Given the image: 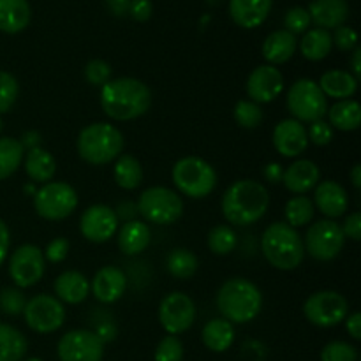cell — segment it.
Masks as SVG:
<instances>
[{
    "mask_svg": "<svg viewBox=\"0 0 361 361\" xmlns=\"http://www.w3.org/2000/svg\"><path fill=\"white\" fill-rule=\"evenodd\" d=\"M118 217L108 204H92L81 214L80 231L92 243H106L118 231Z\"/></svg>",
    "mask_w": 361,
    "mask_h": 361,
    "instance_id": "obj_16",
    "label": "cell"
},
{
    "mask_svg": "<svg viewBox=\"0 0 361 361\" xmlns=\"http://www.w3.org/2000/svg\"><path fill=\"white\" fill-rule=\"evenodd\" d=\"M314 208L319 210L326 219L335 221L337 217L348 212L349 208V196L348 190L334 180H324L319 182L314 189Z\"/></svg>",
    "mask_w": 361,
    "mask_h": 361,
    "instance_id": "obj_19",
    "label": "cell"
},
{
    "mask_svg": "<svg viewBox=\"0 0 361 361\" xmlns=\"http://www.w3.org/2000/svg\"><path fill=\"white\" fill-rule=\"evenodd\" d=\"M261 250L264 259L282 271L296 270L305 257L303 238L286 222H271L264 229L261 236Z\"/></svg>",
    "mask_w": 361,
    "mask_h": 361,
    "instance_id": "obj_4",
    "label": "cell"
},
{
    "mask_svg": "<svg viewBox=\"0 0 361 361\" xmlns=\"http://www.w3.org/2000/svg\"><path fill=\"white\" fill-rule=\"evenodd\" d=\"M123 134L108 122H95L78 134L76 148L80 157L92 166H104L116 161L123 152Z\"/></svg>",
    "mask_w": 361,
    "mask_h": 361,
    "instance_id": "obj_5",
    "label": "cell"
},
{
    "mask_svg": "<svg viewBox=\"0 0 361 361\" xmlns=\"http://www.w3.org/2000/svg\"><path fill=\"white\" fill-rule=\"evenodd\" d=\"M9 247H11V231L7 228L6 222L0 219V267L6 263L7 256H9Z\"/></svg>",
    "mask_w": 361,
    "mask_h": 361,
    "instance_id": "obj_52",
    "label": "cell"
},
{
    "mask_svg": "<svg viewBox=\"0 0 361 361\" xmlns=\"http://www.w3.org/2000/svg\"><path fill=\"white\" fill-rule=\"evenodd\" d=\"M2 129H4V122H2V116H0V133H2Z\"/></svg>",
    "mask_w": 361,
    "mask_h": 361,
    "instance_id": "obj_61",
    "label": "cell"
},
{
    "mask_svg": "<svg viewBox=\"0 0 361 361\" xmlns=\"http://www.w3.org/2000/svg\"><path fill=\"white\" fill-rule=\"evenodd\" d=\"M319 182L321 169L310 159H298V161L291 162L284 169V176H282V183L286 189L296 196H305L307 192L316 189Z\"/></svg>",
    "mask_w": 361,
    "mask_h": 361,
    "instance_id": "obj_21",
    "label": "cell"
},
{
    "mask_svg": "<svg viewBox=\"0 0 361 361\" xmlns=\"http://www.w3.org/2000/svg\"><path fill=\"white\" fill-rule=\"evenodd\" d=\"M46 259L37 245L25 243L9 257V277L18 289H28L44 277Z\"/></svg>",
    "mask_w": 361,
    "mask_h": 361,
    "instance_id": "obj_14",
    "label": "cell"
},
{
    "mask_svg": "<svg viewBox=\"0 0 361 361\" xmlns=\"http://www.w3.org/2000/svg\"><path fill=\"white\" fill-rule=\"evenodd\" d=\"M307 136H309V143H314L316 147H326L334 140V129L326 120H316L307 129Z\"/></svg>",
    "mask_w": 361,
    "mask_h": 361,
    "instance_id": "obj_46",
    "label": "cell"
},
{
    "mask_svg": "<svg viewBox=\"0 0 361 361\" xmlns=\"http://www.w3.org/2000/svg\"><path fill=\"white\" fill-rule=\"evenodd\" d=\"M104 345L94 330L78 328L60 337L56 355L60 361H102Z\"/></svg>",
    "mask_w": 361,
    "mask_h": 361,
    "instance_id": "obj_15",
    "label": "cell"
},
{
    "mask_svg": "<svg viewBox=\"0 0 361 361\" xmlns=\"http://www.w3.org/2000/svg\"><path fill=\"white\" fill-rule=\"evenodd\" d=\"M20 143H21V147H23L25 152L32 150V148L41 147V134H39L37 130H27V133L21 134Z\"/></svg>",
    "mask_w": 361,
    "mask_h": 361,
    "instance_id": "obj_56",
    "label": "cell"
},
{
    "mask_svg": "<svg viewBox=\"0 0 361 361\" xmlns=\"http://www.w3.org/2000/svg\"><path fill=\"white\" fill-rule=\"evenodd\" d=\"M127 289V277L118 267H102L90 281V293L101 303H115Z\"/></svg>",
    "mask_w": 361,
    "mask_h": 361,
    "instance_id": "obj_20",
    "label": "cell"
},
{
    "mask_svg": "<svg viewBox=\"0 0 361 361\" xmlns=\"http://www.w3.org/2000/svg\"><path fill=\"white\" fill-rule=\"evenodd\" d=\"M298 48L296 35H293L288 30H275L264 39L263 42V56L268 62V66H282L289 62Z\"/></svg>",
    "mask_w": 361,
    "mask_h": 361,
    "instance_id": "obj_26",
    "label": "cell"
},
{
    "mask_svg": "<svg viewBox=\"0 0 361 361\" xmlns=\"http://www.w3.org/2000/svg\"><path fill=\"white\" fill-rule=\"evenodd\" d=\"M56 298L67 305H80L90 295V281L78 270L62 271L55 279Z\"/></svg>",
    "mask_w": 361,
    "mask_h": 361,
    "instance_id": "obj_24",
    "label": "cell"
},
{
    "mask_svg": "<svg viewBox=\"0 0 361 361\" xmlns=\"http://www.w3.org/2000/svg\"><path fill=\"white\" fill-rule=\"evenodd\" d=\"M300 51L310 62H319L330 55L331 48H334V41H331V34L323 28H312L303 34L302 41H300Z\"/></svg>",
    "mask_w": 361,
    "mask_h": 361,
    "instance_id": "obj_33",
    "label": "cell"
},
{
    "mask_svg": "<svg viewBox=\"0 0 361 361\" xmlns=\"http://www.w3.org/2000/svg\"><path fill=\"white\" fill-rule=\"evenodd\" d=\"M85 80L92 87L102 88L109 80H111V66L101 59H94L85 66Z\"/></svg>",
    "mask_w": 361,
    "mask_h": 361,
    "instance_id": "obj_44",
    "label": "cell"
},
{
    "mask_svg": "<svg viewBox=\"0 0 361 361\" xmlns=\"http://www.w3.org/2000/svg\"><path fill=\"white\" fill-rule=\"evenodd\" d=\"M23 168L28 178L32 180V183H42L44 185V183L51 182L53 176H55L56 162L55 157L48 150L37 147L25 152Z\"/></svg>",
    "mask_w": 361,
    "mask_h": 361,
    "instance_id": "obj_27",
    "label": "cell"
},
{
    "mask_svg": "<svg viewBox=\"0 0 361 361\" xmlns=\"http://www.w3.org/2000/svg\"><path fill=\"white\" fill-rule=\"evenodd\" d=\"M196 303L189 295L173 291L159 303V323L168 335L185 334L196 321Z\"/></svg>",
    "mask_w": 361,
    "mask_h": 361,
    "instance_id": "obj_13",
    "label": "cell"
},
{
    "mask_svg": "<svg viewBox=\"0 0 361 361\" xmlns=\"http://www.w3.org/2000/svg\"><path fill=\"white\" fill-rule=\"evenodd\" d=\"M303 314L314 326L334 328L349 316V302L342 293L324 289L316 291L303 303Z\"/></svg>",
    "mask_w": 361,
    "mask_h": 361,
    "instance_id": "obj_10",
    "label": "cell"
},
{
    "mask_svg": "<svg viewBox=\"0 0 361 361\" xmlns=\"http://www.w3.org/2000/svg\"><path fill=\"white\" fill-rule=\"evenodd\" d=\"M78 208V192L66 182H48L35 190L34 210L44 221H63Z\"/></svg>",
    "mask_w": 361,
    "mask_h": 361,
    "instance_id": "obj_9",
    "label": "cell"
},
{
    "mask_svg": "<svg viewBox=\"0 0 361 361\" xmlns=\"http://www.w3.org/2000/svg\"><path fill=\"white\" fill-rule=\"evenodd\" d=\"M235 324L224 317H214L201 330V341L212 353H226L235 344Z\"/></svg>",
    "mask_w": 361,
    "mask_h": 361,
    "instance_id": "obj_30",
    "label": "cell"
},
{
    "mask_svg": "<svg viewBox=\"0 0 361 361\" xmlns=\"http://www.w3.org/2000/svg\"><path fill=\"white\" fill-rule=\"evenodd\" d=\"M217 310L231 324H245L263 310V293L252 281L243 277L228 279L217 291Z\"/></svg>",
    "mask_w": 361,
    "mask_h": 361,
    "instance_id": "obj_3",
    "label": "cell"
},
{
    "mask_svg": "<svg viewBox=\"0 0 361 361\" xmlns=\"http://www.w3.org/2000/svg\"><path fill=\"white\" fill-rule=\"evenodd\" d=\"M233 115H235L236 123L243 129H256L264 118L261 106L250 99H242V101L236 102Z\"/></svg>",
    "mask_w": 361,
    "mask_h": 361,
    "instance_id": "obj_39",
    "label": "cell"
},
{
    "mask_svg": "<svg viewBox=\"0 0 361 361\" xmlns=\"http://www.w3.org/2000/svg\"><path fill=\"white\" fill-rule=\"evenodd\" d=\"M321 361H358V349L344 341L328 342L321 351Z\"/></svg>",
    "mask_w": 361,
    "mask_h": 361,
    "instance_id": "obj_41",
    "label": "cell"
},
{
    "mask_svg": "<svg viewBox=\"0 0 361 361\" xmlns=\"http://www.w3.org/2000/svg\"><path fill=\"white\" fill-rule=\"evenodd\" d=\"M42 254H44V259L49 261V263H62L67 254H69V240L63 238V236H56L55 240H51L46 245Z\"/></svg>",
    "mask_w": 361,
    "mask_h": 361,
    "instance_id": "obj_48",
    "label": "cell"
},
{
    "mask_svg": "<svg viewBox=\"0 0 361 361\" xmlns=\"http://www.w3.org/2000/svg\"><path fill=\"white\" fill-rule=\"evenodd\" d=\"M263 173V178L267 180L271 185H277V183H282V176H284V166H281L279 162H268L267 166H263L261 169Z\"/></svg>",
    "mask_w": 361,
    "mask_h": 361,
    "instance_id": "obj_51",
    "label": "cell"
},
{
    "mask_svg": "<svg viewBox=\"0 0 361 361\" xmlns=\"http://www.w3.org/2000/svg\"><path fill=\"white\" fill-rule=\"evenodd\" d=\"M171 180L180 194L192 200H203L210 196L217 187V171L204 159L187 155L175 162L171 169Z\"/></svg>",
    "mask_w": 361,
    "mask_h": 361,
    "instance_id": "obj_6",
    "label": "cell"
},
{
    "mask_svg": "<svg viewBox=\"0 0 361 361\" xmlns=\"http://www.w3.org/2000/svg\"><path fill=\"white\" fill-rule=\"evenodd\" d=\"M115 214L116 217H118V221H126V222L136 221V215H137L136 203H133V201H122V203L116 207Z\"/></svg>",
    "mask_w": 361,
    "mask_h": 361,
    "instance_id": "obj_53",
    "label": "cell"
},
{
    "mask_svg": "<svg viewBox=\"0 0 361 361\" xmlns=\"http://www.w3.org/2000/svg\"><path fill=\"white\" fill-rule=\"evenodd\" d=\"M319 88L326 99H335V101H345L351 99L358 90V80L353 76L349 71H326L319 80Z\"/></svg>",
    "mask_w": 361,
    "mask_h": 361,
    "instance_id": "obj_28",
    "label": "cell"
},
{
    "mask_svg": "<svg viewBox=\"0 0 361 361\" xmlns=\"http://www.w3.org/2000/svg\"><path fill=\"white\" fill-rule=\"evenodd\" d=\"M207 243L210 252H214L215 256H228L235 250L236 243H238V236H236L235 229L231 226L217 224L208 233Z\"/></svg>",
    "mask_w": 361,
    "mask_h": 361,
    "instance_id": "obj_38",
    "label": "cell"
},
{
    "mask_svg": "<svg viewBox=\"0 0 361 361\" xmlns=\"http://www.w3.org/2000/svg\"><path fill=\"white\" fill-rule=\"evenodd\" d=\"M25 150L20 140L9 136L0 137V182L13 176L23 162Z\"/></svg>",
    "mask_w": 361,
    "mask_h": 361,
    "instance_id": "obj_35",
    "label": "cell"
},
{
    "mask_svg": "<svg viewBox=\"0 0 361 361\" xmlns=\"http://www.w3.org/2000/svg\"><path fill=\"white\" fill-rule=\"evenodd\" d=\"M129 16L136 21H147L152 16L150 0H133L129 9Z\"/></svg>",
    "mask_w": 361,
    "mask_h": 361,
    "instance_id": "obj_50",
    "label": "cell"
},
{
    "mask_svg": "<svg viewBox=\"0 0 361 361\" xmlns=\"http://www.w3.org/2000/svg\"><path fill=\"white\" fill-rule=\"evenodd\" d=\"M155 361H182L183 344L175 335H166L155 348Z\"/></svg>",
    "mask_w": 361,
    "mask_h": 361,
    "instance_id": "obj_43",
    "label": "cell"
},
{
    "mask_svg": "<svg viewBox=\"0 0 361 361\" xmlns=\"http://www.w3.org/2000/svg\"><path fill=\"white\" fill-rule=\"evenodd\" d=\"M133 0H106V7L116 18L129 16V9Z\"/></svg>",
    "mask_w": 361,
    "mask_h": 361,
    "instance_id": "obj_54",
    "label": "cell"
},
{
    "mask_svg": "<svg viewBox=\"0 0 361 361\" xmlns=\"http://www.w3.org/2000/svg\"><path fill=\"white\" fill-rule=\"evenodd\" d=\"M23 361H42L41 358H28V360H23Z\"/></svg>",
    "mask_w": 361,
    "mask_h": 361,
    "instance_id": "obj_60",
    "label": "cell"
},
{
    "mask_svg": "<svg viewBox=\"0 0 361 361\" xmlns=\"http://www.w3.org/2000/svg\"><path fill=\"white\" fill-rule=\"evenodd\" d=\"M245 90L250 101L259 106L268 104V102L275 101L284 90V76L277 67L264 63V66L256 67L249 74Z\"/></svg>",
    "mask_w": 361,
    "mask_h": 361,
    "instance_id": "obj_17",
    "label": "cell"
},
{
    "mask_svg": "<svg viewBox=\"0 0 361 361\" xmlns=\"http://www.w3.org/2000/svg\"><path fill=\"white\" fill-rule=\"evenodd\" d=\"M271 0H229V16L238 27L257 28L267 21Z\"/></svg>",
    "mask_w": 361,
    "mask_h": 361,
    "instance_id": "obj_23",
    "label": "cell"
},
{
    "mask_svg": "<svg viewBox=\"0 0 361 361\" xmlns=\"http://www.w3.org/2000/svg\"><path fill=\"white\" fill-rule=\"evenodd\" d=\"M331 41L341 51H353L355 48H358V34H356L355 28L348 27V25L335 28Z\"/></svg>",
    "mask_w": 361,
    "mask_h": 361,
    "instance_id": "obj_47",
    "label": "cell"
},
{
    "mask_svg": "<svg viewBox=\"0 0 361 361\" xmlns=\"http://www.w3.org/2000/svg\"><path fill=\"white\" fill-rule=\"evenodd\" d=\"M331 129L342 130V133H353L361 123V106L355 99H345V101H337L326 111Z\"/></svg>",
    "mask_w": 361,
    "mask_h": 361,
    "instance_id": "obj_31",
    "label": "cell"
},
{
    "mask_svg": "<svg viewBox=\"0 0 361 361\" xmlns=\"http://www.w3.org/2000/svg\"><path fill=\"white\" fill-rule=\"evenodd\" d=\"M345 245V236L338 222L323 219L309 226L305 235L307 254L316 261H331L342 252Z\"/></svg>",
    "mask_w": 361,
    "mask_h": 361,
    "instance_id": "obj_12",
    "label": "cell"
},
{
    "mask_svg": "<svg viewBox=\"0 0 361 361\" xmlns=\"http://www.w3.org/2000/svg\"><path fill=\"white\" fill-rule=\"evenodd\" d=\"M116 240H118V249L126 256H137L150 245L152 231L147 222L130 221L116 231Z\"/></svg>",
    "mask_w": 361,
    "mask_h": 361,
    "instance_id": "obj_25",
    "label": "cell"
},
{
    "mask_svg": "<svg viewBox=\"0 0 361 361\" xmlns=\"http://www.w3.org/2000/svg\"><path fill=\"white\" fill-rule=\"evenodd\" d=\"M310 14L305 7H291L284 16V30L291 32L293 35L305 34L310 27Z\"/></svg>",
    "mask_w": 361,
    "mask_h": 361,
    "instance_id": "obj_45",
    "label": "cell"
},
{
    "mask_svg": "<svg viewBox=\"0 0 361 361\" xmlns=\"http://www.w3.org/2000/svg\"><path fill=\"white\" fill-rule=\"evenodd\" d=\"M137 214L150 224L169 226L175 224L183 214V200L168 187H148L137 200Z\"/></svg>",
    "mask_w": 361,
    "mask_h": 361,
    "instance_id": "obj_8",
    "label": "cell"
},
{
    "mask_svg": "<svg viewBox=\"0 0 361 361\" xmlns=\"http://www.w3.org/2000/svg\"><path fill=\"white\" fill-rule=\"evenodd\" d=\"M152 106V92L136 78H115L101 88V108L108 118L129 122L143 116Z\"/></svg>",
    "mask_w": 361,
    "mask_h": 361,
    "instance_id": "obj_1",
    "label": "cell"
},
{
    "mask_svg": "<svg viewBox=\"0 0 361 361\" xmlns=\"http://www.w3.org/2000/svg\"><path fill=\"white\" fill-rule=\"evenodd\" d=\"M349 176H351V182H353V185H355V189L360 190L361 189V166L360 164L353 166Z\"/></svg>",
    "mask_w": 361,
    "mask_h": 361,
    "instance_id": "obj_58",
    "label": "cell"
},
{
    "mask_svg": "<svg viewBox=\"0 0 361 361\" xmlns=\"http://www.w3.org/2000/svg\"><path fill=\"white\" fill-rule=\"evenodd\" d=\"M208 4H210V6H217L219 2H222V0H207Z\"/></svg>",
    "mask_w": 361,
    "mask_h": 361,
    "instance_id": "obj_59",
    "label": "cell"
},
{
    "mask_svg": "<svg viewBox=\"0 0 361 361\" xmlns=\"http://www.w3.org/2000/svg\"><path fill=\"white\" fill-rule=\"evenodd\" d=\"M342 233L345 238L353 240V242H360L361 240V214L360 212H353L345 217V221L341 224Z\"/></svg>",
    "mask_w": 361,
    "mask_h": 361,
    "instance_id": "obj_49",
    "label": "cell"
},
{
    "mask_svg": "<svg viewBox=\"0 0 361 361\" xmlns=\"http://www.w3.org/2000/svg\"><path fill=\"white\" fill-rule=\"evenodd\" d=\"M314 214H316V208H314V203L310 197L295 196L286 203L284 222L291 226V228L298 229V228H303V226L310 224L314 219Z\"/></svg>",
    "mask_w": 361,
    "mask_h": 361,
    "instance_id": "obj_37",
    "label": "cell"
},
{
    "mask_svg": "<svg viewBox=\"0 0 361 361\" xmlns=\"http://www.w3.org/2000/svg\"><path fill=\"white\" fill-rule=\"evenodd\" d=\"M166 267H168V271L173 277L178 279V281H187V279L196 275L200 261H197L196 254H194L192 250L178 247V249H173L171 252L168 254Z\"/></svg>",
    "mask_w": 361,
    "mask_h": 361,
    "instance_id": "obj_36",
    "label": "cell"
},
{
    "mask_svg": "<svg viewBox=\"0 0 361 361\" xmlns=\"http://www.w3.org/2000/svg\"><path fill=\"white\" fill-rule=\"evenodd\" d=\"M27 298L23 291L18 288H4L0 291V310L7 316H20L23 314Z\"/></svg>",
    "mask_w": 361,
    "mask_h": 361,
    "instance_id": "obj_42",
    "label": "cell"
},
{
    "mask_svg": "<svg viewBox=\"0 0 361 361\" xmlns=\"http://www.w3.org/2000/svg\"><path fill=\"white\" fill-rule=\"evenodd\" d=\"M270 207V194L261 182L243 178L231 183L222 196V215L229 224H256L264 217Z\"/></svg>",
    "mask_w": 361,
    "mask_h": 361,
    "instance_id": "obj_2",
    "label": "cell"
},
{
    "mask_svg": "<svg viewBox=\"0 0 361 361\" xmlns=\"http://www.w3.org/2000/svg\"><path fill=\"white\" fill-rule=\"evenodd\" d=\"M291 118L302 123H312L316 120H323L328 111V99L319 88L317 81L310 78H302L295 81L288 90L286 99Z\"/></svg>",
    "mask_w": 361,
    "mask_h": 361,
    "instance_id": "obj_7",
    "label": "cell"
},
{
    "mask_svg": "<svg viewBox=\"0 0 361 361\" xmlns=\"http://www.w3.org/2000/svg\"><path fill=\"white\" fill-rule=\"evenodd\" d=\"M20 95L18 80L7 71H0V116L9 113Z\"/></svg>",
    "mask_w": 361,
    "mask_h": 361,
    "instance_id": "obj_40",
    "label": "cell"
},
{
    "mask_svg": "<svg viewBox=\"0 0 361 361\" xmlns=\"http://www.w3.org/2000/svg\"><path fill=\"white\" fill-rule=\"evenodd\" d=\"M307 11L310 14V21L317 28L328 32L342 27L349 18L348 0H312Z\"/></svg>",
    "mask_w": 361,
    "mask_h": 361,
    "instance_id": "obj_22",
    "label": "cell"
},
{
    "mask_svg": "<svg viewBox=\"0 0 361 361\" xmlns=\"http://www.w3.org/2000/svg\"><path fill=\"white\" fill-rule=\"evenodd\" d=\"M32 9L28 0H0V30L20 34L28 27Z\"/></svg>",
    "mask_w": 361,
    "mask_h": 361,
    "instance_id": "obj_29",
    "label": "cell"
},
{
    "mask_svg": "<svg viewBox=\"0 0 361 361\" xmlns=\"http://www.w3.org/2000/svg\"><path fill=\"white\" fill-rule=\"evenodd\" d=\"M351 69H353V76L356 80H360L361 76V48H355L353 49V56H351Z\"/></svg>",
    "mask_w": 361,
    "mask_h": 361,
    "instance_id": "obj_57",
    "label": "cell"
},
{
    "mask_svg": "<svg viewBox=\"0 0 361 361\" xmlns=\"http://www.w3.org/2000/svg\"><path fill=\"white\" fill-rule=\"evenodd\" d=\"M23 317L32 331L48 335L63 326L67 312L66 305L56 296L42 293V295H35L30 300H27Z\"/></svg>",
    "mask_w": 361,
    "mask_h": 361,
    "instance_id": "obj_11",
    "label": "cell"
},
{
    "mask_svg": "<svg viewBox=\"0 0 361 361\" xmlns=\"http://www.w3.org/2000/svg\"><path fill=\"white\" fill-rule=\"evenodd\" d=\"M345 330L348 334L351 335L355 341H360L361 338V314L360 312H353L345 317Z\"/></svg>",
    "mask_w": 361,
    "mask_h": 361,
    "instance_id": "obj_55",
    "label": "cell"
},
{
    "mask_svg": "<svg viewBox=\"0 0 361 361\" xmlns=\"http://www.w3.org/2000/svg\"><path fill=\"white\" fill-rule=\"evenodd\" d=\"M274 147L282 157L296 159L307 150L309 147V136L307 129L302 122L295 118H284L275 126L274 134Z\"/></svg>",
    "mask_w": 361,
    "mask_h": 361,
    "instance_id": "obj_18",
    "label": "cell"
},
{
    "mask_svg": "<svg viewBox=\"0 0 361 361\" xmlns=\"http://www.w3.org/2000/svg\"><path fill=\"white\" fill-rule=\"evenodd\" d=\"M143 168L134 155L122 154L113 168V178L116 185L123 190H134L143 183Z\"/></svg>",
    "mask_w": 361,
    "mask_h": 361,
    "instance_id": "obj_34",
    "label": "cell"
},
{
    "mask_svg": "<svg viewBox=\"0 0 361 361\" xmlns=\"http://www.w3.org/2000/svg\"><path fill=\"white\" fill-rule=\"evenodd\" d=\"M27 351V337L13 324L0 323V361H23Z\"/></svg>",
    "mask_w": 361,
    "mask_h": 361,
    "instance_id": "obj_32",
    "label": "cell"
}]
</instances>
